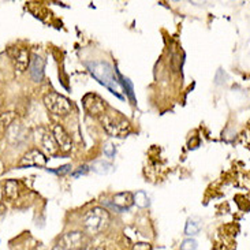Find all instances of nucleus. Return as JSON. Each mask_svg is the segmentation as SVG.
Here are the masks:
<instances>
[{
  "instance_id": "4",
  "label": "nucleus",
  "mask_w": 250,
  "mask_h": 250,
  "mask_svg": "<svg viewBox=\"0 0 250 250\" xmlns=\"http://www.w3.org/2000/svg\"><path fill=\"white\" fill-rule=\"evenodd\" d=\"M44 104L51 114H54L55 116H61V118L70 115L73 111L71 102L67 97L59 95V93H55V92L44 96Z\"/></svg>"
},
{
  "instance_id": "12",
  "label": "nucleus",
  "mask_w": 250,
  "mask_h": 250,
  "mask_svg": "<svg viewBox=\"0 0 250 250\" xmlns=\"http://www.w3.org/2000/svg\"><path fill=\"white\" fill-rule=\"evenodd\" d=\"M7 138H8V141L11 142V144H22V142L26 141L27 138V131L26 128L23 127L22 125L20 123H13L8 130H7Z\"/></svg>"
},
{
  "instance_id": "10",
  "label": "nucleus",
  "mask_w": 250,
  "mask_h": 250,
  "mask_svg": "<svg viewBox=\"0 0 250 250\" xmlns=\"http://www.w3.org/2000/svg\"><path fill=\"white\" fill-rule=\"evenodd\" d=\"M52 134H54L55 141L58 144L59 149H62L63 152H70L71 150V148H73V140H71L70 134L64 130L63 126L55 125L54 130H52Z\"/></svg>"
},
{
  "instance_id": "26",
  "label": "nucleus",
  "mask_w": 250,
  "mask_h": 250,
  "mask_svg": "<svg viewBox=\"0 0 250 250\" xmlns=\"http://www.w3.org/2000/svg\"><path fill=\"white\" fill-rule=\"evenodd\" d=\"M0 102H1V100H0Z\"/></svg>"
},
{
  "instance_id": "11",
  "label": "nucleus",
  "mask_w": 250,
  "mask_h": 250,
  "mask_svg": "<svg viewBox=\"0 0 250 250\" xmlns=\"http://www.w3.org/2000/svg\"><path fill=\"white\" fill-rule=\"evenodd\" d=\"M44 70H45V61L39 55L30 56L29 63V73L34 82H41L44 78Z\"/></svg>"
},
{
  "instance_id": "15",
  "label": "nucleus",
  "mask_w": 250,
  "mask_h": 250,
  "mask_svg": "<svg viewBox=\"0 0 250 250\" xmlns=\"http://www.w3.org/2000/svg\"><path fill=\"white\" fill-rule=\"evenodd\" d=\"M90 169L95 171L96 174H100V175H107L109 171L112 169V164L108 162H104V160H97L92 166H90Z\"/></svg>"
},
{
  "instance_id": "6",
  "label": "nucleus",
  "mask_w": 250,
  "mask_h": 250,
  "mask_svg": "<svg viewBox=\"0 0 250 250\" xmlns=\"http://www.w3.org/2000/svg\"><path fill=\"white\" fill-rule=\"evenodd\" d=\"M8 56L13 63L15 74H22L26 71L30 63V52L25 47H14L8 49Z\"/></svg>"
},
{
  "instance_id": "18",
  "label": "nucleus",
  "mask_w": 250,
  "mask_h": 250,
  "mask_svg": "<svg viewBox=\"0 0 250 250\" xmlns=\"http://www.w3.org/2000/svg\"><path fill=\"white\" fill-rule=\"evenodd\" d=\"M14 119H15V114L14 112H6L0 115V130H6L11 125H13Z\"/></svg>"
},
{
  "instance_id": "23",
  "label": "nucleus",
  "mask_w": 250,
  "mask_h": 250,
  "mask_svg": "<svg viewBox=\"0 0 250 250\" xmlns=\"http://www.w3.org/2000/svg\"><path fill=\"white\" fill-rule=\"evenodd\" d=\"M86 172H88V167H86V166H83V167H80V169H78V171H75L73 175H74V176H80V175H81V174H82V175H85Z\"/></svg>"
},
{
  "instance_id": "8",
  "label": "nucleus",
  "mask_w": 250,
  "mask_h": 250,
  "mask_svg": "<svg viewBox=\"0 0 250 250\" xmlns=\"http://www.w3.org/2000/svg\"><path fill=\"white\" fill-rule=\"evenodd\" d=\"M82 103H83V107H85V109L88 111L89 114L92 116H96V118L102 116L103 114L105 112V109H107V104H105V102L97 95L89 93V95H86L83 97Z\"/></svg>"
},
{
  "instance_id": "7",
  "label": "nucleus",
  "mask_w": 250,
  "mask_h": 250,
  "mask_svg": "<svg viewBox=\"0 0 250 250\" xmlns=\"http://www.w3.org/2000/svg\"><path fill=\"white\" fill-rule=\"evenodd\" d=\"M37 144L40 145L41 149L49 156H54L58 153V150H59V146H58V144L55 141V137L54 134L51 133V131H48L47 128L41 127L37 130Z\"/></svg>"
},
{
  "instance_id": "9",
  "label": "nucleus",
  "mask_w": 250,
  "mask_h": 250,
  "mask_svg": "<svg viewBox=\"0 0 250 250\" xmlns=\"http://www.w3.org/2000/svg\"><path fill=\"white\" fill-rule=\"evenodd\" d=\"M45 164H47V156L39 149H32V150L26 152L20 163L21 167H32V166L44 167Z\"/></svg>"
},
{
  "instance_id": "20",
  "label": "nucleus",
  "mask_w": 250,
  "mask_h": 250,
  "mask_svg": "<svg viewBox=\"0 0 250 250\" xmlns=\"http://www.w3.org/2000/svg\"><path fill=\"white\" fill-rule=\"evenodd\" d=\"M104 155L108 157H114L115 156V146L112 144H107V146H104Z\"/></svg>"
},
{
  "instance_id": "14",
  "label": "nucleus",
  "mask_w": 250,
  "mask_h": 250,
  "mask_svg": "<svg viewBox=\"0 0 250 250\" xmlns=\"http://www.w3.org/2000/svg\"><path fill=\"white\" fill-rule=\"evenodd\" d=\"M4 196L8 200H15L20 196V183L14 179H8L4 183Z\"/></svg>"
},
{
  "instance_id": "1",
  "label": "nucleus",
  "mask_w": 250,
  "mask_h": 250,
  "mask_svg": "<svg viewBox=\"0 0 250 250\" xmlns=\"http://www.w3.org/2000/svg\"><path fill=\"white\" fill-rule=\"evenodd\" d=\"M109 222H111L109 212L102 207H95L88 212H85V215L82 216V223L85 230L92 235H96L105 230L109 226Z\"/></svg>"
},
{
  "instance_id": "24",
  "label": "nucleus",
  "mask_w": 250,
  "mask_h": 250,
  "mask_svg": "<svg viewBox=\"0 0 250 250\" xmlns=\"http://www.w3.org/2000/svg\"><path fill=\"white\" fill-rule=\"evenodd\" d=\"M70 168H71V166H64V167H62L61 169H58L56 172H58V174H66V172L70 171Z\"/></svg>"
},
{
  "instance_id": "16",
  "label": "nucleus",
  "mask_w": 250,
  "mask_h": 250,
  "mask_svg": "<svg viewBox=\"0 0 250 250\" xmlns=\"http://www.w3.org/2000/svg\"><path fill=\"white\" fill-rule=\"evenodd\" d=\"M200 229H201V224L198 220L189 219L186 223V227H185V232H186V235H196V234H198Z\"/></svg>"
},
{
  "instance_id": "3",
  "label": "nucleus",
  "mask_w": 250,
  "mask_h": 250,
  "mask_svg": "<svg viewBox=\"0 0 250 250\" xmlns=\"http://www.w3.org/2000/svg\"><path fill=\"white\" fill-rule=\"evenodd\" d=\"M99 121L102 123L103 128L112 137L116 138H123L127 137L131 131V126L128 121L122 118L118 114H107L104 112L102 116H99Z\"/></svg>"
},
{
  "instance_id": "13",
  "label": "nucleus",
  "mask_w": 250,
  "mask_h": 250,
  "mask_svg": "<svg viewBox=\"0 0 250 250\" xmlns=\"http://www.w3.org/2000/svg\"><path fill=\"white\" fill-rule=\"evenodd\" d=\"M112 204H114V207H115L119 212H123V210L128 209V208L134 204L133 193H130V191L118 193V194H115L114 198H112Z\"/></svg>"
},
{
  "instance_id": "2",
  "label": "nucleus",
  "mask_w": 250,
  "mask_h": 250,
  "mask_svg": "<svg viewBox=\"0 0 250 250\" xmlns=\"http://www.w3.org/2000/svg\"><path fill=\"white\" fill-rule=\"evenodd\" d=\"M88 67L90 70L92 75L95 77L97 81L105 88H108L112 93L119 96V81L114 75V68L109 66L108 63L104 62H93V63H88ZM121 97V96H119Z\"/></svg>"
},
{
  "instance_id": "25",
  "label": "nucleus",
  "mask_w": 250,
  "mask_h": 250,
  "mask_svg": "<svg viewBox=\"0 0 250 250\" xmlns=\"http://www.w3.org/2000/svg\"><path fill=\"white\" fill-rule=\"evenodd\" d=\"M52 250H63V249H61L59 246H55V248H54V249H52Z\"/></svg>"
},
{
  "instance_id": "17",
  "label": "nucleus",
  "mask_w": 250,
  "mask_h": 250,
  "mask_svg": "<svg viewBox=\"0 0 250 250\" xmlns=\"http://www.w3.org/2000/svg\"><path fill=\"white\" fill-rule=\"evenodd\" d=\"M133 200L140 208H146L149 205V197L145 191H137L135 194H133Z\"/></svg>"
},
{
  "instance_id": "19",
  "label": "nucleus",
  "mask_w": 250,
  "mask_h": 250,
  "mask_svg": "<svg viewBox=\"0 0 250 250\" xmlns=\"http://www.w3.org/2000/svg\"><path fill=\"white\" fill-rule=\"evenodd\" d=\"M197 248H198V244H197L196 239H193V238L185 239L183 244L181 245V250H197Z\"/></svg>"
},
{
  "instance_id": "5",
  "label": "nucleus",
  "mask_w": 250,
  "mask_h": 250,
  "mask_svg": "<svg viewBox=\"0 0 250 250\" xmlns=\"http://www.w3.org/2000/svg\"><path fill=\"white\" fill-rule=\"evenodd\" d=\"M89 242L88 235L82 231H68L63 234L56 246L63 250H81Z\"/></svg>"
},
{
  "instance_id": "21",
  "label": "nucleus",
  "mask_w": 250,
  "mask_h": 250,
  "mask_svg": "<svg viewBox=\"0 0 250 250\" xmlns=\"http://www.w3.org/2000/svg\"><path fill=\"white\" fill-rule=\"evenodd\" d=\"M152 248H150V245L149 244H135L134 248H133V250H150Z\"/></svg>"
},
{
  "instance_id": "22",
  "label": "nucleus",
  "mask_w": 250,
  "mask_h": 250,
  "mask_svg": "<svg viewBox=\"0 0 250 250\" xmlns=\"http://www.w3.org/2000/svg\"><path fill=\"white\" fill-rule=\"evenodd\" d=\"M81 250H105L104 249V246H100V245H86L83 249Z\"/></svg>"
}]
</instances>
